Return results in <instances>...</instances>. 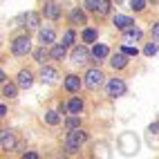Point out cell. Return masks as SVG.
Wrapping results in <instances>:
<instances>
[{"instance_id": "4", "label": "cell", "mask_w": 159, "mask_h": 159, "mask_svg": "<svg viewBox=\"0 0 159 159\" xmlns=\"http://www.w3.org/2000/svg\"><path fill=\"white\" fill-rule=\"evenodd\" d=\"M85 7L90 9V11H94V14L105 16V14L110 11V0H88Z\"/></svg>"}, {"instance_id": "2", "label": "cell", "mask_w": 159, "mask_h": 159, "mask_svg": "<svg viewBox=\"0 0 159 159\" xmlns=\"http://www.w3.org/2000/svg\"><path fill=\"white\" fill-rule=\"evenodd\" d=\"M11 52L16 56H27L29 52H31V40L29 36H18L14 43H11Z\"/></svg>"}, {"instance_id": "18", "label": "cell", "mask_w": 159, "mask_h": 159, "mask_svg": "<svg viewBox=\"0 0 159 159\" xmlns=\"http://www.w3.org/2000/svg\"><path fill=\"white\" fill-rule=\"evenodd\" d=\"M92 56L94 58H105V56H108V47H105V45H94L92 47Z\"/></svg>"}, {"instance_id": "19", "label": "cell", "mask_w": 159, "mask_h": 159, "mask_svg": "<svg viewBox=\"0 0 159 159\" xmlns=\"http://www.w3.org/2000/svg\"><path fill=\"white\" fill-rule=\"evenodd\" d=\"M139 38H141V29L130 27L128 31H125V40H128V43H132V40H139Z\"/></svg>"}, {"instance_id": "15", "label": "cell", "mask_w": 159, "mask_h": 159, "mask_svg": "<svg viewBox=\"0 0 159 159\" xmlns=\"http://www.w3.org/2000/svg\"><path fill=\"white\" fill-rule=\"evenodd\" d=\"M70 20H72V25H85V14H83L81 9H72Z\"/></svg>"}, {"instance_id": "21", "label": "cell", "mask_w": 159, "mask_h": 159, "mask_svg": "<svg viewBox=\"0 0 159 159\" xmlns=\"http://www.w3.org/2000/svg\"><path fill=\"white\" fill-rule=\"evenodd\" d=\"M45 121H47L49 125H56V123L61 121V116H58V112L52 110V112H47V114H45Z\"/></svg>"}, {"instance_id": "14", "label": "cell", "mask_w": 159, "mask_h": 159, "mask_svg": "<svg viewBox=\"0 0 159 159\" xmlns=\"http://www.w3.org/2000/svg\"><path fill=\"white\" fill-rule=\"evenodd\" d=\"M54 38H56V34H54V29H52V27H47V29L40 31V43H43V45L54 43Z\"/></svg>"}, {"instance_id": "24", "label": "cell", "mask_w": 159, "mask_h": 159, "mask_svg": "<svg viewBox=\"0 0 159 159\" xmlns=\"http://www.w3.org/2000/svg\"><path fill=\"white\" fill-rule=\"evenodd\" d=\"M143 7H146V0H130V9H134V11H141Z\"/></svg>"}, {"instance_id": "17", "label": "cell", "mask_w": 159, "mask_h": 159, "mask_svg": "<svg viewBox=\"0 0 159 159\" xmlns=\"http://www.w3.org/2000/svg\"><path fill=\"white\" fill-rule=\"evenodd\" d=\"M67 110H70L72 114H81V110H83V101H81V99H70Z\"/></svg>"}, {"instance_id": "27", "label": "cell", "mask_w": 159, "mask_h": 159, "mask_svg": "<svg viewBox=\"0 0 159 159\" xmlns=\"http://www.w3.org/2000/svg\"><path fill=\"white\" fill-rule=\"evenodd\" d=\"M79 114H74V116H70V119H67V128L70 130H74V128H79Z\"/></svg>"}, {"instance_id": "8", "label": "cell", "mask_w": 159, "mask_h": 159, "mask_svg": "<svg viewBox=\"0 0 159 159\" xmlns=\"http://www.w3.org/2000/svg\"><path fill=\"white\" fill-rule=\"evenodd\" d=\"M72 61L79 63V65H83V63L90 61V52H88L85 47H74V49H72Z\"/></svg>"}, {"instance_id": "16", "label": "cell", "mask_w": 159, "mask_h": 159, "mask_svg": "<svg viewBox=\"0 0 159 159\" xmlns=\"http://www.w3.org/2000/svg\"><path fill=\"white\" fill-rule=\"evenodd\" d=\"M38 23H40V16H38V14H34V11L25 14V25H27L29 29H36V27H38Z\"/></svg>"}, {"instance_id": "5", "label": "cell", "mask_w": 159, "mask_h": 159, "mask_svg": "<svg viewBox=\"0 0 159 159\" xmlns=\"http://www.w3.org/2000/svg\"><path fill=\"white\" fill-rule=\"evenodd\" d=\"M112 23H114L116 29H121V31H128L130 27H134V20L128 18V16H121V14H116V16L112 18Z\"/></svg>"}, {"instance_id": "25", "label": "cell", "mask_w": 159, "mask_h": 159, "mask_svg": "<svg viewBox=\"0 0 159 159\" xmlns=\"http://www.w3.org/2000/svg\"><path fill=\"white\" fill-rule=\"evenodd\" d=\"M45 56H47V52H45V45L40 47V49H36V52H34V58H36L38 63H43V61H45Z\"/></svg>"}, {"instance_id": "20", "label": "cell", "mask_w": 159, "mask_h": 159, "mask_svg": "<svg viewBox=\"0 0 159 159\" xmlns=\"http://www.w3.org/2000/svg\"><path fill=\"white\" fill-rule=\"evenodd\" d=\"M67 45H54V47H52V56H54V58H65V49Z\"/></svg>"}, {"instance_id": "3", "label": "cell", "mask_w": 159, "mask_h": 159, "mask_svg": "<svg viewBox=\"0 0 159 159\" xmlns=\"http://www.w3.org/2000/svg\"><path fill=\"white\" fill-rule=\"evenodd\" d=\"M103 72L101 70H88V74H85V88H90V90H99L101 88V83H103Z\"/></svg>"}, {"instance_id": "26", "label": "cell", "mask_w": 159, "mask_h": 159, "mask_svg": "<svg viewBox=\"0 0 159 159\" xmlns=\"http://www.w3.org/2000/svg\"><path fill=\"white\" fill-rule=\"evenodd\" d=\"M143 54H146V56H155V54H157V43H148L146 49H143Z\"/></svg>"}, {"instance_id": "31", "label": "cell", "mask_w": 159, "mask_h": 159, "mask_svg": "<svg viewBox=\"0 0 159 159\" xmlns=\"http://www.w3.org/2000/svg\"><path fill=\"white\" fill-rule=\"evenodd\" d=\"M23 159H38V155H36V152H25Z\"/></svg>"}, {"instance_id": "6", "label": "cell", "mask_w": 159, "mask_h": 159, "mask_svg": "<svg viewBox=\"0 0 159 159\" xmlns=\"http://www.w3.org/2000/svg\"><path fill=\"white\" fill-rule=\"evenodd\" d=\"M123 92H125V83L121 79H112L108 83V94H110V97H121Z\"/></svg>"}, {"instance_id": "7", "label": "cell", "mask_w": 159, "mask_h": 159, "mask_svg": "<svg viewBox=\"0 0 159 159\" xmlns=\"http://www.w3.org/2000/svg\"><path fill=\"white\" fill-rule=\"evenodd\" d=\"M0 146H2V150H14L16 137H14L11 130H2V134H0Z\"/></svg>"}, {"instance_id": "12", "label": "cell", "mask_w": 159, "mask_h": 159, "mask_svg": "<svg viewBox=\"0 0 159 159\" xmlns=\"http://www.w3.org/2000/svg\"><path fill=\"white\" fill-rule=\"evenodd\" d=\"M79 88H81V79H79V76H74V74H70V76L65 79V90L76 92Z\"/></svg>"}, {"instance_id": "29", "label": "cell", "mask_w": 159, "mask_h": 159, "mask_svg": "<svg viewBox=\"0 0 159 159\" xmlns=\"http://www.w3.org/2000/svg\"><path fill=\"white\" fill-rule=\"evenodd\" d=\"M72 43H74V31L67 29V31H65V36H63V45H72Z\"/></svg>"}, {"instance_id": "10", "label": "cell", "mask_w": 159, "mask_h": 159, "mask_svg": "<svg viewBox=\"0 0 159 159\" xmlns=\"http://www.w3.org/2000/svg\"><path fill=\"white\" fill-rule=\"evenodd\" d=\"M56 79H58V72L54 67H43L40 70V81L43 83H54Z\"/></svg>"}, {"instance_id": "1", "label": "cell", "mask_w": 159, "mask_h": 159, "mask_svg": "<svg viewBox=\"0 0 159 159\" xmlns=\"http://www.w3.org/2000/svg\"><path fill=\"white\" fill-rule=\"evenodd\" d=\"M85 139H88V134L83 132L81 128L70 130L67 139H65V150H67V152H76V150H81V146L85 143Z\"/></svg>"}, {"instance_id": "13", "label": "cell", "mask_w": 159, "mask_h": 159, "mask_svg": "<svg viewBox=\"0 0 159 159\" xmlns=\"http://www.w3.org/2000/svg\"><path fill=\"white\" fill-rule=\"evenodd\" d=\"M45 16H47V18H52V20H56V18L61 16L58 5H56V2H47V5H45Z\"/></svg>"}, {"instance_id": "22", "label": "cell", "mask_w": 159, "mask_h": 159, "mask_svg": "<svg viewBox=\"0 0 159 159\" xmlns=\"http://www.w3.org/2000/svg\"><path fill=\"white\" fill-rule=\"evenodd\" d=\"M2 94H5V97H9V99L16 97V85H11V83H5V85H2Z\"/></svg>"}, {"instance_id": "30", "label": "cell", "mask_w": 159, "mask_h": 159, "mask_svg": "<svg viewBox=\"0 0 159 159\" xmlns=\"http://www.w3.org/2000/svg\"><path fill=\"white\" fill-rule=\"evenodd\" d=\"M152 36H155V40H159V23L152 25Z\"/></svg>"}, {"instance_id": "9", "label": "cell", "mask_w": 159, "mask_h": 159, "mask_svg": "<svg viewBox=\"0 0 159 159\" xmlns=\"http://www.w3.org/2000/svg\"><path fill=\"white\" fill-rule=\"evenodd\" d=\"M31 83H34V79H31V72L23 70L18 74V88H23V90H29L31 88Z\"/></svg>"}, {"instance_id": "28", "label": "cell", "mask_w": 159, "mask_h": 159, "mask_svg": "<svg viewBox=\"0 0 159 159\" xmlns=\"http://www.w3.org/2000/svg\"><path fill=\"white\" fill-rule=\"evenodd\" d=\"M123 54L125 56H137V54H139V52H137V47H132V45H123Z\"/></svg>"}, {"instance_id": "23", "label": "cell", "mask_w": 159, "mask_h": 159, "mask_svg": "<svg viewBox=\"0 0 159 159\" xmlns=\"http://www.w3.org/2000/svg\"><path fill=\"white\" fill-rule=\"evenodd\" d=\"M83 40H85V43H94V40H97V31H94V29H85V31H83Z\"/></svg>"}, {"instance_id": "11", "label": "cell", "mask_w": 159, "mask_h": 159, "mask_svg": "<svg viewBox=\"0 0 159 159\" xmlns=\"http://www.w3.org/2000/svg\"><path fill=\"white\" fill-rule=\"evenodd\" d=\"M110 65H112L114 70H123L125 65H128V58H125L123 52H121V54H114V56L110 58Z\"/></svg>"}]
</instances>
